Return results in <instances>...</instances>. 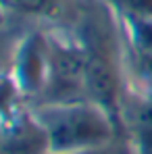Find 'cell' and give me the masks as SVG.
Instances as JSON below:
<instances>
[{
  "mask_svg": "<svg viewBox=\"0 0 152 154\" xmlns=\"http://www.w3.org/2000/svg\"><path fill=\"white\" fill-rule=\"evenodd\" d=\"M48 137V152H77L115 146L121 125L92 100L31 104Z\"/></svg>",
  "mask_w": 152,
  "mask_h": 154,
  "instance_id": "6da1fadb",
  "label": "cell"
},
{
  "mask_svg": "<svg viewBox=\"0 0 152 154\" xmlns=\"http://www.w3.org/2000/svg\"><path fill=\"white\" fill-rule=\"evenodd\" d=\"M48 65L40 102H71L85 98V52L77 33L46 29ZM36 102V104H40Z\"/></svg>",
  "mask_w": 152,
  "mask_h": 154,
  "instance_id": "7a4b0ae2",
  "label": "cell"
},
{
  "mask_svg": "<svg viewBox=\"0 0 152 154\" xmlns=\"http://www.w3.org/2000/svg\"><path fill=\"white\" fill-rule=\"evenodd\" d=\"M46 65H48V42L46 29H25L8 77L13 79L17 92L27 104L40 102L46 85Z\"/></svg>",
  "mask_w": 152,
  "mask_h": 154,
  "instance_id": "3957f363",
  "label": "cell"
},
{
  "mask_svg": "<svg viewBox=\"0 0 152 154\" xmlns=\"http://www.w3.org/2000/svg\"><path fill=\"white\" fill-rule=\"evenodd\" d=\"M123 123L135 154H152V94H142L125 106Z\"/></svg>",
  "mask_w": 152,
  "mask_h": 154,
  "instance_id": "277c9868",
  "label": "cell"
},
{
  "mask_svg": "<svg viewBox=\"0 0 152 154\" xmlns=\"http://www.w3.org/2000/svg\"><path fill=\"white\" fill-rule=\"evenodd\" d=\"M67 2L69 0H0V4L11 17L44 19V21H56L60 17H69Z\"/></svg>",
  "mask_w": 152,
  "mask_h": 154,
  "instance_id": "5b68a950",
  "label": "cell"
},
{
  "mask_svg": "<svg viewBox=\"0 0 152 154\" xmlns=\"http://www.w3.org/2000/svg\"><path fill=\"white\" fill-rule=\"evenodd\" d=\"M115 15L127 19L129 23L152 25V0H100Z\"/></svg>",
  "mask_w": 152,
  "mask_h": 154,
  "instance_id": "8992f818",
  "label": "cell"
},
{
  "mask_svg": "<svg viewBox=\"0 0 152 154\" xmlns=\"http://www.w3.org/2000/svg\"><path fill=\"white\" fill-rule=\"evenodd\" d=\"M25 31H19L13 25L0 29V77L8 75L11 71V65L15 60V54L19 48V42L23 38Z\"/></svg>",
  "mask_w": 152,
  "mask_h": 154,
  "instance_id": "52a82bcc",
  "label": "cell"
},
{
  "mask_svg": "<svg viewBox=\"0 0 152 154\" xmlns=\"http://www.w3.org/2000/svg\"><path fill=\"white\" fill-rule=\"evenodd\" d=\"M46 154H117V144L106 148H94V150H77V152H46Z\"/></svg>",
  "mask_w": 152,
  "mask_h": 154,
  "instance_id": "ba28073f",
  "label": "cell"
},
{
  "mask_svg": "<svg viewBox=\"0 0 152 154\" xmlns=\"http://www.w3.org/2000/svg\"><path fill=\"white\" fill-rule=\"evenodd\" d=\"M8 19H11V15L4 11V6L0 4V29H4V27H8L11 23H8Z\"/></svg>",
  "mask_w": 152,
  "mask_h": 154,
  "instance_id": "9c48e42d",
  "label": "cell"
},
{
  "mask_svg": "<svg viewBox=\"0 0 152 154\" xmlns=\"http://www.w3.org/2000/svg\"><path fill=\"white\" fill-rule=\"evenodd\" d=\"M81 2H90V0H81Z\"/></svg>",
  "mask_w": 152,
  "mask_h": 154,
  "instance_id": "30bf717a",
  "label": "cell"
}]
</instances>
